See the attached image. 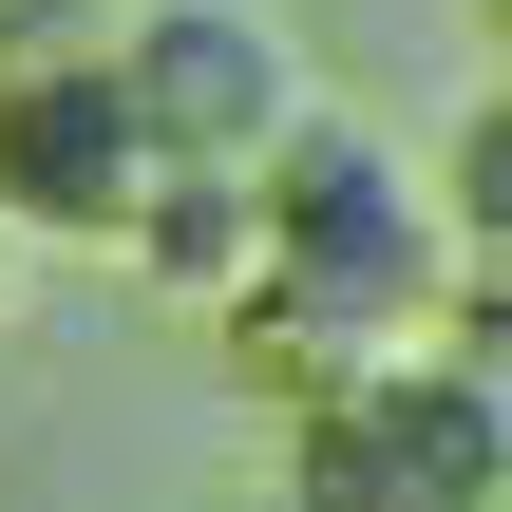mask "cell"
Wrapping results in <instances>:
<instances>
[{"label": "cell", "instance_id": "cell-6", "mask_svg": "<svg viewBox=\"0 0 512 512\" xmlns=\"http://www.w3.org/2000/svg\"><path fill=\"white\" fill-rule=\"evenodd\" d=\"M95 19H114V0H0V76H19V57H76Z\"/></svg>", "mask_w": 512, "mask_h": 512}, {"label": "cell", "instance_id": "cell-1", "mask_svg": "<svg viewBox=\"0 0 512 512\" xmlns=\"http://www.w3.org/2000/svg\"><path fill=\"white\" fill-rule=\"evenodd\" d=\"M437 285H456V228L437 190L361 133V114H304L266 171H247V285H228V361L266 399L380 361V342H437Z\"/></svg>", "mask_w": 512, "mask_h": 512}, {"label": "cell", "instance_id": "cell-2", "mask_svg": "<svg viewBox=\"0 0 512 512\" xmlns=\"http://www.w3.org/2000/svg\"><path fill=\"white\" fill-rule=\"evenodd\" d=\"M285 512H512V380L380 342L285 399Z\"/></svg>", "mask_w": 512, "mask_h": 512}, {"label": "cell", "instance_id": "cell-4", "mask_svg": "<svg viewBox=\"0 0 512 512\" xmlns=\"http://www.w3.org/2000/svg\"><path fill=\"white\" fill-rule=\"evenodd\" d=\"M152 190H171V152L133 133V95H114L95 38L0 76V228H19V247H133Z\"/></svg>", "mask_w": 512, "mask_h": 512}, {"label": "cell", "instance_id": "cell-3", "mask_svg": "<svg viewBox=\"0 0 512 512\" xmlns=\"http://www.w3.org/2000/svg\"><path fill=\"white\" fill-rule=\"evenodd\" d=\"M95 57H114V95H133V133L171 152V171H266L323 95H304V38L266 19V0H133V19H95Z\"/></svg>", "mask_w": 512, "mask_h": 512}, {"label": "cell", "instance_id": "cell-8", "mask_svg": "<svg viewBox=\"0 0 512 512\" xmlns=\"http://www.w3.org/2000/svg\"><path fill=\"white\" fill-rule=\"evenodd\" d=\"M0 304H19V228H0Z\"/></svg>", "mask_w": 512, "mask_h": 512}, {"label": "cell", "instance_id": "cell-7", "mask_svg": "<svg viewBox=\"0 0 512 512\" xmlns=\"http://www.w3.org/2000/svg\"><path fill=\"white\" fill-rule=\"evenodd\" d=\"M475 38H494V57H512V0H475Z\"/></svg>", "mask_w": 512, "mask_h": 512}, {"label": "cell", "instance_id": "cell-5", "mask_svg": "<svg viewBox=\"0 0 512 512\" xmlns=\"http://www.w3.org/2000/svg\"><path fill=\"white\" fill-rule=\"evenodd\" d=\"M437 228H456L475 285H512V76L456 114V152H437Z\"/></svg>", "mask_w": 512, "mask_h": 512}]
</instances>
